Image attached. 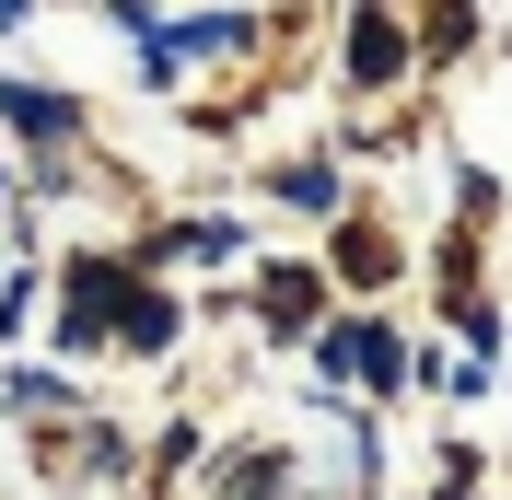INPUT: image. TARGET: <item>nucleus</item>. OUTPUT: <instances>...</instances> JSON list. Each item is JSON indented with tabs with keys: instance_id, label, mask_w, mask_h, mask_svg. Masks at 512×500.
Returning a JSON list of instances; mask_svg holds the SVG:
<instances>
[{
	"instance_id": "obj_1",
	"label": "nucleus",
	"mask_w": 512,
	"mask_h": 500,
	"mask_svg": "<svg viewBox=\"0 0 512 500\" xmlns=\"http://www.w3.org/2000/svg\"><path fill=\"white\" fill-rule=\"evenodd\" d=\"M315 373L361 384V396H396V384H408V338H396L384 314H338V326H315Z\"/></svg>"
},
{
	"instance_id": "obj_2",
	"label": "nucleus",
	"mask_w": 512,
	"mask_h": 500,
	"mask_svg": "<svg viewBox=\"0 0 512 500\" xmlns=\"http://www.w3.org/2000/svg\"><path fill=\"white\" fill-rule=\"evenodd\" d=\"M128 280H140V268H117V256H82V268H70V314H59V338H70V349L117 338V303H128Z\"/></svg>"
},
{
	"instance_id": "obj_3",
	"label": "nucleus",
	"mask_w": 512,
	"mask_h": 500,
	"mask_svg": "<svg viewBox=\"0 0 512 500\" xmlns=\"http://www.w3.org/2000/svg\"><path fill=\"white\" fill-rule=\"evenodd\" d=\"M350 82H361V94H396V82H408V24H396L384 0L350 12Z\"/></svg>"
},
{
	"instance_id": "obj_4",
	"label": "nucleus",
	"mask_w": 512,
	"mask_h": 500,
	"mask_svg": "<svg viewBox=\"0 0 512 500\" xmlns=\"http://www.w3.org/2000/svg\"><path fill=\"white\" fill-rule=\"evenodd\" d=\"M0 128H12V140H35V152H59L70 128H82V105H70L59 82H0Z\"/></svg>"
},
{
	"instance_id": "obj_5",
	"label": "nucleus",
	"mask_w": 512,
	"mask_h": 500,
	"mask_svg": "<svg viewBox=\"0 0 512 500\" xmlns=\"http://www.w3.org/2000/svg\"><path fill=\"white\" fill-rule=\"evenodd\" d=\"M256 314H268V338H315L326 280H315V268H268V280H256Z\"/></svg>"
},
{
	"instance_id": "obj_6",
	"label": "nucleus",
	"mask_w": 512,
	"mask_h": 500,
	"mask_svg": "<svg viewBox=\"0 0 512 500\" xmlns=\"http://www.w3.org/2000/svg\"><path fill=\"white\" fill-rule=\"evenodd\" d=\"M175 326H187V314L163 303V291H140V280H128V303H117V338H128V349H175Z\"/></svg>"
},
{
	"instance_id": "obj_7",
	"label": "nucleus",
	"mask_w": 512,
	"mask_h": 500,
	"mask_svg": "<svg viewBox=\"0 0 512 500\" xmlns=\"http://www.w3.org/2000/svg\"><path fill=\"white\" fill-rule=\"evenodd\" d=\"M222 500H291V454H233V477H222Z\"/></svg>"
},
{
	"instance_id": "obj_8",
	"label": "nucleus",
	"mask_w": 512,
	"mask_h": 500,
	"mask_svg": "<svg viewBox=\"0 0 512 500\" xmlns=\"http://www.w3.org/2000/svg\"><path fill=\"white\" fill-rule=\"evenodd\" d=\"M419 47H431V59H466V47H478V0H431V12H419Z\"/></svg>"
},
{
	"instance_id": "obj_9",
	"label": "nucleus",
	"mask_w": 512,
	"mask_h": 500,
	"mask_svg": "<svg viewBox=\"0 0 512 500\" xmlns=\"http://www.w3.org/2000/svg\"><path fill=\"white\" fill-rule=\"evenodd\" d=\"M280 210H303V221H338V163H291V175H280Z\"/></svg>"
},
{
	"instance_id": "obj_10",
	"label": "nucleus",
	"mask_w": 512,
	"mask_h": 500,
	"mask_svg": "<svg viewBox=\"0 0 512 500\" xmlns=\"http://www.w3.org/2000/svg\"><path fill=\"white\" fill-rule=\"evenodd\" d=\"M338 268H350V280H361V291H373V280H384V268H396V245H384V233H361V221H350V233H338Z\"/></svg>"
},
{
	"instance_id": "obj_11",
	"label": "nucleus",
	"mask_w": 512,
	"mask_h": 500,
	"mask_svg": "<svg viewBox=\"0 0 512 500\" xmlns=\"http://www.w3.org/2000/svg\"><path fill=\"white\" fill-rule=\"evenodd\" d=\"M0 396H12V407H24V419H59V407H70V384H59V373H35V361H24V373H12V384H0Z\"/></svg>"
},
{
	"instance_id": "obj_12",
	"label": "nucleus",
	"mask_w": 512,
	"mask_h": 500,
	"mask_svg": "<svg viewBox=\"0 0 512 500\" xmlns=\"http://www.w3.org/2000/svg\"><path fill=\"white\" fill-rule=\"evenodd\" d=\"M233 245H245L233 221H187V233H163V256H233Z\"/></svg>"
},
{
	"instance_id": "obj_13",
	"label": "nucleus",
	"mask_w": 512,
	"mask_h": 500,
	"mask_svg": "<svg viewBox=\"0 0 512 500\" xmlns=\"http://www.w3.org/2000/svg\"><path fill=\"white\" fill-rule=\"evenodd\" d=\"M24 12H35V0H0V24H24Z\"/></svg>"
},
{
	"instance_id": "obj_14",
	"label": "nucleus",
	"mask_w": 512,
	"mask_h": 500,
	"mask_svg": "<svg viewBox=\"0 0 512 500\" xmlns=\"http://www.w3.org/2000/svg\"><path fill=\"white\" fill-rule=\"evenodd\" d=\"M0 198H12V163H0Z\"/></svg>"
}]
</instances>
